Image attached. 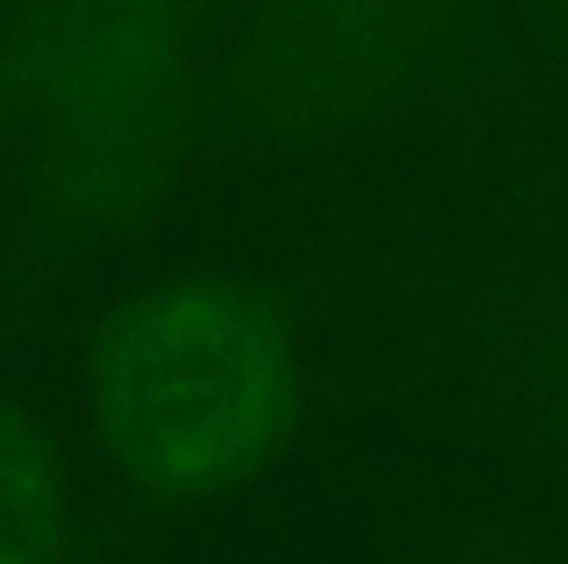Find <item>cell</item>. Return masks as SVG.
<instances>
[{"label":"cell","mask_w":568,"mask_h":564,"mask_svg":"<svg viewBox=\"0 0 568 564\" xmlns=\"http://www.w3.org/2000/svg\"><path fill=\"white\" fill-rule=\"evenodd\" d=\"M75 410L95 465L130 500L165 515L230 505L300 440V330L240 270H155L90 320Z\"/></svg>","instance_id":"obj_1"},{"label":"cell","mask_w":568,"mask_h":564,"mask_svg":"<svg viewBox=\"0 0 568 564\" xmlns=\"http://www.w3.org/2000/svg\"><path fill=\"white\" fill-rule=\"evenodd\" d=\"M474 0H260L210 70V110L255 150H324L449 75Z\"/></svg>","instance_id":"obj_2"},{"label":"cell","mask_w":568,"mask_h":564,"mask_svg":"<svg viewBox=\"0 0 568 564\" xmlns=\"http://www.w3.org/2000/svg\"><path fill=\"white\" fill-rule=\"evenodd\" d=\"M70 475L45 420L0 385V564L70 560Z\"/></svg>","instance_id":"obj_3"},{"label":"cell","mask_w":568,"mask_h":564,"mask_svg":"<svg viewBox=\"0 0 568 564\" xmlns=\"http://www.w3.org/2000/svg\"><path fill=\"white\" fill-rule=\"evenodd\" d=\"M554 410H559V430H564V440H568V350H564V360H559V380H554Z\"/></svg>","instance_id":"obj_4"}]
</instances>
